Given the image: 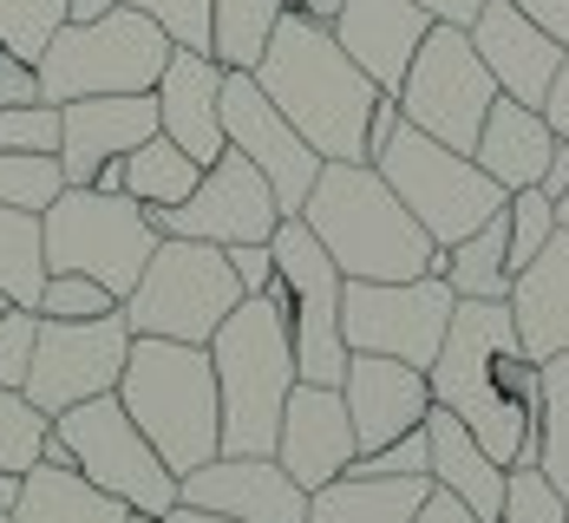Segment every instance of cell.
Here are the masks:
<instances>
[{"label":"cell","mask_w":569,"mask_h":523,"mask_svg":"<svg viewBox=\"0 0 569 523\" xmlns=\"http://www.w3.org/2000/svg\"><path fill=\"white\" fill-rule=\"evenodd\" d=\"M197 177H203V164L183 158L171 138L158 131V138H144V144L124 158V197L144 203V210H171V203H183V197L197 190Z\"/></svg>","instance_id":"f546056e"},{"label":"cell","mask_w":569,"mask_h":523,"mask_svg":"<svg viewBox=\"0 0 569 523\" xmlns=\"http://www.w3.org/2000/svg\"><path fill=\"white\" fill-rule=\"evenodd\" d=\"M412 523H478V511H471V504H458L452 491H439V484H432V491H426V504L412 511Z\"/></svg>","instance_id":"c3c4849f"},{"label":"cell","mask_w":569,"mask_h":523,"mask_svg":"<svg viewBox=\"0 0 569 523\" xmlns=\"http://www.w3.org/2000/svg\"><path fill=\"white\" fill-rule=\"evenodd\" d=\"M505 308H511L517 348L530 353L537 366L569 353V230H557L543 242V255L511 275Z\"/></svg>","instance_id":"603a6c76"},{"label":"cell","mask_w":569,"mask_h":523,"mask_svg":"<svg viewBox=\"0 0 569 523\" xmlns=\"http://www.w3.org/2000/svg\"><path fill=\"white\" fill-rule=\"evenodd\" d=\"M393 99H399V118H406L412 131H426V138H439L446 151H465V158H471V144H478V131H485V112H491L498 86H491L478 47H471V33L432 20Z\"/></svg>","instance_id":"30bf717a"},{"label":"cell","mask_w":569,"mask_h":523,"mask_svg":"<svg viewBox=\"0 0 569 523\" xmlns=\"http://www.w3.org/2000/svg\"><path fill=\"white\" fill-rule=\"evenodd\" d=\"M458 294L439 275H412V282H347L341 289V341L347 353H387L406 366H432L446 348Z\"/></svg>","instance_id":"7c38bea8"},{"label":"cell","mask_w":569,"mask_h":523,"mask_svg":"<svg viewBox=\"0 0 569 523\" xmlns=\"http://www.w3.org/2000/svg\"><path fill=\"white\" fill-rule=\"evenodd\" d=\"M47 289V249H40V217L0 203V294L13 308H33Z\"/></svg>","instance_id":"4dcf8cb0"},{"label":"cell","mask_w":569,"mask_h":523,"mask_svg":"<svg viewBox=\"0 0 569 523\" xmlns=\"http://www.w3.org/2000/svg\"><path fill=\"white\" fill-rule=\"evenodd\" d=\"M118 0H66V20H99V13H112Z\"/></svg>","instance_id":"816d5d0a"},{"label":"cell","mask_w":569,"mask_h":523,"mask_svg":"<svg viewBox=\"0 0 569 523\" xmlns=\"http://www.w3.org/2000/svg\"><path fill=\"white\" fill-rule=\"evenodd\" d=\"M118 7L164 27V40L183 47V53H210V0H118Z\"/></svg>","instance_id":"74e56055"},{"label":"cell","mask_w":569,"mask_h":523,"mask_svg":"<svg viewBox=\"0 0 569 523\" xmlns=\"http://www.w3.org/2000/svg\"><path fill=\"white\" fill-rule=\"evenodd\" d=\"M171 53L177 47L164 40V27H151L131 7H112L99 20H66L33 72H40V99L47 105H72V99L151 92L164 79Z\"/></svg>","instance_id":"5b68a950"},{"label":"cell","mask_w":569,"mask_h":523,"mask_svg":"<svg viewBox=\"0 0 569 523\" xmlns=\"http://www.w3.org/2000/svg\"><path fill=\"white\" fill-rule=\"evenodd\" d=\"M59 190H66L59 158H40V151H0V203H7V210L40 217Z\"/></svg>","instance_id":"836d02e7"},{"label":"cell","mask_w":569,"mask_h":523,"mask_svg":"<svg viewBox=\"0 0 569 523\" xmlns=\"http://www.w3.org/2000/svg\"><path fill=\"white\" fill-rule=\"evenodd\" d=\"M301 223L335 255L347 282H412L426 275V255H432L426 230L412 223V210L387 190L373 164H321L301 203Z\"/></svg>","instance_id":"3957f363"},{"label":"cell","mask_w":569,"mask_h":523,"mask_svg":"<svg viewBox=\"0 0 569 523\" xmlns=\"http://www.w3.org/2000/svg\"><path fill=\"white\" fill-rule=\"evenodd\" d=\"M426 7H412V0H347L341 13L328 20V33H335V47H341L380 92H399V79H406V66L419 53V40H426Z\"/></svg>","instance_id":"7402d4cb"},{"label":"cell","mask_w":569,"mask_h":523,"mask_svg":"<svg viewBox=\"0 0 569 523\" xmlns=\"http://www.w3.org/2000/svg\"><path fill=\"white\" fill-rule=\"evenodd\" d=\"M7 308H13V301H7V294H0V314H7Z\"/></svg>","instance_id":"6f0895ef"},{"label":"cell","mask_w":569,"mask_h":523,"mask_svg":"<svg viewBox=\"0 0 569 523\" xmlns=\"http://www.w3.org/2000/svg\"><path fill=\"white\" fill-rule=\"evenodd\" d=\"M511 7L530 20V27H543V33L569 53V0H511Z\"/></svg>","instance_id":"f6af8a7d"},{"label":"cell","mask_w":569,"mask_h":523,"mask_svg":"<svg viewBox=\"0 0 569 523\" xmlns=\"http://www.w3.org/2000/svg\"><path fill=\"white\" fill-rule=\"evenodd\" d=\"M537 471L569 504V353L543 360V400H537Z\"/></svg>","instance_id":"1f68e13d"},{"label":"cell","mask_w":569,"mask_h":523,"mask_svg":"<svg viewBox=\"0 0 569 523\" xmlns=\"http://www.w3.org/2000/svg\"><path fill=\"white\" fill-rule=\"evenodd\" d=\"M537 112H543V124L569 144V53H563V66H557V79H550V92H543V105H537Z\"/></svg>","instance_id":"7dc6e473"},{"label":"cell","mask_w":569,"mask_h":523,"mask_svg":"<svg viewBox=\"0 0 569 523\" xmlns=\"http://www.w3.org/2000/svg\"><path fill=\"white\" fill-rule=\"evenodd\" d=\"M505 223H511V275H517V269H530V262L543 255V242L557 235V203H550L543 190H511Z\"/></svg>","instance_id":"d590c367"},{"label":"cell","mask_w":569,"mask_h":523,"mask_svg":"<svg viewBox=\"0 0 569 523\" xmlns=\"http://www.w3.org/2000/svg\"><path fill=\"white\" fill-rule=\"evenodd\" d=\"M0 523H13V517H7V511H0Z\"/></svg>","instance_id":"680465c9"},{"label":"cell","mask_w":569,"mask_h":523,"mask_svg":"<svg viewBox=\"0 0 569 523\" xmlns=\"http://www.w3.org/2000/svg\"><path fill=\"white\" fill-rule=\"evenodd\" d=\"M47 432H53L47 412L33 406L20 386H0V471L7 477H27L47 459Z\"/></svg>","instance_id":"d6a6232c"},{"label":"cell","mask_w":569,"mask_h":523,"mask_svg":"<svg viewBox=\"0 0 569 523\" xmlns=\"http://www.w3.org/2000/svg\"><path fill=\"white\" fill-rule=\"evenodd\" d=\"M557 151V131L543 124V112L517 105V99H491L485 112V131L471 144V164L491 177L498 190H537V177Z\"/></svg>","instance_id":"cb8c5ba5"},{"label":"cell","mask_w":569,"mask_h":523,"mask_svg":"<svg viewBox=\"0 0 569 523\" xmlns=\"http://www.w3.org/2000/svg\"><path fill=\"white\" fill-rule=\"evenodd\" d=\"M373 171L387 177V190L412 210V223L426 230V242H446V249L465 242L478 223H491L511 203V190H498L465 151H446L439 138H426L412 124H399L393 138H387V151L373 158Z\"/></svg>","instance_id":"ba28073f"},{"label":"cell","mask_w":569,"mask_h":523,"mask_svg":"<svg viewBox=\"0 0 569 523\" xmlns=\"http://www.w3.org/2000/svg\"><path fill=\"white\" fill-rule=\"evenodd\" d=\"M53 439L72 452V471H79L86 484H99L106 497L131 504V511H144V517L177 511V477L164 471V459L151 452V439L131 425V412L118 406V393L59 412Z\"/></svg>","instance_id":"8fae6325"},{"label":"cell","mask_w":569,"mask_h":523,"mask_svg":"<svg viewBox=\"0 0 569 523\" xmlns=\"http://www.w3.org/2000/svg\"><path fill=\"white\" fill-rule=\"evenodd\" d=\"M59 27H66V0H0V47L27 66H40Z\"/></svg>","instance_id":"e575fe53"},{"label":"cell","mask_w":569,"mask_h":523,"mask_svg":"<svg viewBox=\"0 0 569 523\" xmlns=\"http://www.w3.org/2000/svg\"><path fill=\"white\" fill-rule=\"evenodd\" d=\"M164 235L151 230V210L118 197V190H59L40 210V249H47V275H92L118 301L138 289L151 249Z\"/></svg>","instance_id":"8992f818"},{"label":"cell","mask_w":569,"mask_h":523,"mask_svg":"<svg viewBox=\"0 0 569 523\" xmlns=\"http://www.w3.org/2000/svg\"><path fill=\"white\" fill-rule=\"evenodd\" d=\"M210 366L223 400V459H269L288 393L301 386L276 289L236 301V314L210 334Z\"/></svg>","instance_id":"277c9868"},{"label":"cell","mask_w":569,"mask_h":523,"mask_svg":"<svg viewBox=\"0 0 569 523\" xmlns=\"http://www.w3.org/2000/svg\"><path fill=\"white\" fill-rule=\"evenodd\" d=\"M151 99H158V131L171 138L183 158H197V164L210 171L229 151V138H223V66L210 53H183V47H177L171 66H164V79L151 86Z\"/></svg>","instance_id":"44dd1931"},{"label":"cell","mask_w":569,"mask_h":523,"mask_svg":"<svg viewBox=\"0 0 569 523\" xmlns=\"http://www.w3.org/2000/svg\"><path fill=\"white\" fill-rule=\"evenodd\" d=\"M557 230H569V197L557 203Z\"/></svg>","instance_id":"9f6ffc18"},{"label":"cell","mask_w":569,"mask_h":523,"mask_svg":"<svg viewBox=\"0 0 569 523\" xmlns=\"http://www.w3.org/2000/svg\"><path fill=\"white\" fill-rule=\"evenodd\" d=\"M347 0H301V7H295V13H308V20H321V27H328V20H335V13H341Z\"/></svg>","instance_id":"f5cc1de1"},{"label":"cell","mask_w":569,"mask_h":523,"mask_svg":"<svg viewBox=\"0 0 569 523\" xmlns=\"http://www.w3.org/2000/svg\"><path fill=\"white\" fill-rule=\"evenodd\" d=\"M446 282H452L458 301H505L511 294V223H505V210L491 223H478L465 242H452Z\"/></svg>","instance_id":"f1b7e54d"},{"label":"cell","mask_w":569,"mask_h":523,"mask_svg":"<svg viewBox=\"0 0 569 523\" xmlns=\"http://www.w3.org/2000/svg\"><path fill=\"white\" fill-rule=\"evenodd\" d=\"M412 7H426V20H439V27H471L485 0H412Z\"/></svg>","instance_id":"681fc988"},{"label":"cell","mask_w":569,"mask_h":523,"mask_svg":"<svg viewBox=\"0 0 569 523\" xmlns=\"http://www.w3.org/2000/svg\"><path fill=\"white\" fill-rule=\"evenodd\" d=\"M288 0H210V59L223 72H256Z\"/></svg>","instance_id":"83f0119b"},{"label":"cell","mask_w":569,"mask_h":523,"mask_svg":"<svg viewBox=\"0 0 569 523\" xmlns=\"http://www.w3.org/2000/svg\"><path fill=\"white\" fill-rule=\"evenodd\" d=\"M7 105H40V72L0 47V112H7Z\"/></svg>","instance_id":"ee69618b"},{"label":"cell","mask_w":569,"mask_h":523,"mask_svg":"<svg viewBox=\"0 0 569 523\" xmlns=\"http://www.w3.org/2000/svg\"><path fill=\"white\" fill-rule=\"evenodd\" d=\"M269 459L301 491H321V484L347 477V465L360 459V439H353L341 386H295L288 406H282V432H276V452Z\"/></svg>","instance_id":"ac0fdd59"},{"label":"cell","mask_w":569,"mask_h":523,"mask_svg":"<svg viewBox=\"0 0 569 523\" xmlns=\"http://www.w3.org/2000/svg\"><path fill=\"white\" fill-rule=\"evenodd\" d=\"M177 504L210 511L229 523H308V491L276 459H210L177 477Z\"/></svg>","instance_id":"2e32d148"},{"label":"cell","mask_w":569,"mask_h":523,"mask_svg":"<svg viewBox=\"0 0 569 523\" xmlns=\"http://www.w3.org/2000/svg\"><path fill=\"white\" fill-rule=\"evenodd\" d=\"M33 341H40V314L33 308H7L0 314V386H27Z\"/></svg>","instance_id":"b9f144b4"},{"label":"cell","mask_w":569,"mask_h":523,"mask_svg":"<svg viewBox=\"0 0 569 523\" xmlns=\"http://www.w3.org/2000/svg\"><path fill=\"white\" fill-rule=\"evenodd\" d=\"M13 523H131V504L106 497L99 484H86L79 471L59 465H33L20 477V497H13Z\"/></svg>","instance_id":"484cf974"},{"label":"cell","mask_w":569,"mask_h":523,"mask_svg":"<svg viewBox=\"0 0 569 523\" xmlns=\"http://www.w3.org/2000/svg\"><path fill=\"white\" fill-rule=\"evenodd\" d=\"M432 477H335L308 491V523H412Z\"/></svg>","instance_id":"4316f807"},{"label":"cell","mask_w":569,"mask_h":523,"mask_svg":"<svg viewBox=\"0 0 569 523\" xmlns=\"http://www.w3.org/2000/svg\"><path fill=\"white\" fill-rule=\"evenodd\" d=\"M465 33H471V47L485 59L498 99H517V105L537 112L543 92H550V79H557V66H563V47H557L543 27H530L511 0H485Z\"/></svg>","instance_id":"ffe728a7"},{"label":"cell","mask_w":569,"mask_h":523,"mask_svg":"<svg viewBox=\"0 0 569 523\" xmlns=\"http://www.w3.org/2000/svg\"><path fill=\"white\" fill-rule=\"evenodd\" d=\"M399 124H406V118H399V99L393 92H380V99H373V118H367V164L387 151V138H393Z\"/></svg>","instance_id":"bcb514c9"},{"label":"cell","mask_w":569,"mask_h":523,"mask_svg":"<svg viewBox=\"0 0 569 523\" xmlns=\"http://www.w3.org/2000/svg\"><path fill=\"white\" fill-rule=\"evenodd\" d=\"M282 223L276 210V190L269 177L256 171L242 151H223L210 171L197 177V190L171 203V210H151V230L158 235H183V242H269Z\"/></svg>","instance_id":"5bb4252c"},{"label":"cell","mask_w":569,"mask_h":523,"mask_svg":"<svg viewBox=\"0 0 569 523\" xmlns=\"http://www.w3.org/2000/svg\"><path fill=\"white\" fill-rule=\"evenodd\" d=\"M347 477H432V439H426V425L393 439V445H380V452H360L347 465Z\"/></svg>","instance_id":"ab89813d"},{"label":"cell","mask_w":569,"mask_h":523,"mask_svg":"<svg viewBox=\"0 0 569 523\" xmlns=\"http://www.w3.org/2000/svg\"><path fill=\"white\" fill-rule=\"evenodd\" d=\"M288 7H301V0H288Z\"/></svg>","instance_id":"91938a15"},{"label":"cell","mask_w":569,"mask_h":523,"mask_svg":"<svg viewBox=\"0 0 569 523\" xmlns=\"http://www.w3.org/2000/svg\"><path fill=\"white\" fill-rule=\"evenodd\" d=\"M426 439H432V484L439 491H452L458 504H471L478 523H498L505 517V477L511 471L491 465L485 452H478V439L458 425L452 412H426Z\"/></svg>","instance_id":"d4e9b609"},{"label":"cell","mask_w":569,"mask_h":523,"mask_svg":"<svg viewBox=\"0 0 569 523\" xmlns=\"http://www.w3.org/2000/svg\"><path fill=\"white\" fill-rule=\"evenodd\" d=\"M269 255H276V301H282L301 386H341V373H347V341H341L347 275L335 269V255L315 242V230L301 217H282L276 223Z\"/></svg>","instance_id":"9c48e42d"},{"label":"cell","mask_w":569,"mask_h":523,"mask_svg":"<svg viewBox=\"0 0 569 523\" xmlns=\"http://www.w3.org/2000/svg\"><path fill=\"white\" fill-rule=\"evenodd\" d=\"M158 523H229V517H210V511H190V504H177V511H164Z\"/></svg>","instance_id":"db71d44e"},{"label":"cell","mask_w":569,"mask_h":523,"mask_svg":"<svg viewBox=\"0 0 569 523\" xmlns=\"http://www.w3.org/2000/svg\"><path fill=\"white\" fill-rule=\"evenodd\" d=\"M0 151H40L59 158V105H7L0 112Z\"/></svg>","instance_id":"60d3db41"},{"label":"cell","mask_w":569,"mask_h":523,"mask_svg":"<svg viewBox=\"0 0 569 523\" xmlns=\"http://www.w3.org/2000/svg\"><path fill=\"white\" fill-rule=\"evenodd\" d=\"M223 262H229V275H236L242 294L276 289V255H269V242H223Z\"/></svg>","instance_id":"7bdbcfd3"},{"label":"cell","mask_w":569,"mask_h":523,"mask_svg":"<svg viewBox=\"0 0 569 523\" xmlns=\"http://www.w3.org/2000/svg\"><path fill=\"white\" fill-rule=\"evenodd\" d=\"M341 400H347V419H353L360 452H380V445H393L406 432H419L426 412H432L426 373L406 366V360H387V353H347Z\"/></svg>","instance_id":"d6986e66"},{"label":"cell","mask_w":569,"mask_h":523,"mask_svg":"<svg viewBox=\"0 0 569 523\" xmlns=\"http://www.w3.org/2000/svg\"><path fill=\"white\" fill-rule=\"evenodd\" d=\"M262 99L321 151V164H367V118L380 86L335 47V33L288 7L282 27L269 33V53L249 72Z\"/></svg>","instance_id":"6da1fadb"},{"label":"cell","mask_w":569,"mask_h":523,"mask_svg":"<svg viewBox=\"0 0 569 523\" xmlns=\"http://www.w3.org/2000/svg\"><path fill=\"white\" fill-rule=\"evenodd\" d=\"M13 497H20V477H7V471H0V511H13Z\"/></svg>","instance_id":"11a10c76"},{"label":"cell","mask_w":569,"mask_h":523,"mask_svg":"<svg viewBox=\"0 0 569 523\" xmlns=\"http://www.w3.org/2000/svg\"><path fill=\"white\" fill-rule=\"evenodd\" d=\"M33 314L40 321H99V314H118V294L99 289L92 275H47Z\"/></svg>","instance_id":"8d00e7d4"},{"label":"cell","mask_w":569,"mask_h":523,"mask_svg":"<svg viewBox=\"0 0 569 523\" xmlns=\"http://www.w3.org/2000/svg\"><path fill=\"white\" fill-rule=\"evenodd\" d=\"M236 301L249 294L236 289L223 249L217 242H183L164 235L138 275V289L118 301L124 328L131 334H151V341H183V348H210V334L236 314Z\"/></svg>","instance_id":"52a82bcc"},{"label":"cell","mask_w":569,"mask_h":523,"mask_svg":"<svg viewBox=\"0 0 569 523\" xmlns=\"http://www.w3.org/2000/svg\"><path fill=\"white\" fill-rule=\"evenodd\" d=\"M131 360V328L124 314H99V321H40L33 341V366H27V400L59 419V412L86 406L118 393V373Z\"/></svg>","instance_id":"4fadbf2b"},{"label":"cell","mask_w":569,"mask_h":523,"mask_svg":"<svg viewBox=\"0 0 569 523\" xmlns=\"http://www.w3.org/2000/svg\"><path fill=\"white\" fill-rule=\"evenodd\" d=\"M537 190H543L550 203H563V197H569V144H563V138H557V151H550L543 177H537Z\"/></svg>","instance_id":"f907efd6"},{"label":"cell","mask_w":569,"mask_h":523,"mask_svg":"<svg viewBox=\"0 0 569 523\" xmlns=\"http://www.w3.org/2000/svg\"><path fill=\"white\" fill-rule=\"evenodd\" d=\"M223 138H229V151H242L256 171L269 177L276 210L301 217V203H308V190L321 177V151L262 99V86L249 72H223Z\"/></svg>","instance_id":"9a60e30c"},{"label":"cell","mask_w":569,"mask_h":523,"mask_svg":"<svg viewBox=\"0 0 569 523\" xmlns=\"http://www.w3.org/2000/svg\"><path fill=\"white\" fill-rule=\"evenodd\" d=\"M144 138H158V99L151 92H112V99L59 105V177H66V190H86L99 177V164L131 158Z\"/></svg>","instance_id":"e0dca14e"},{"label":"cell","mask_w":569,"mask_h":523,"mask_svg":"<svg viewBox=\"0 0 569 523\" xmlns=\"http://www.w3.org/2000/svg\"><path fill=\"white\" fill-rule=\"evenodd\" d=\"M118 406L151 439L171 477H190L223 452V400H217V366L210 348L183 341H151L131 334V360L118 373Z\"/></svg>","instance_id":"7a4b0ae2"},{"label":"cell","mask_w":569,"mask_h":523,"mask_svg":"<svg viewBox=\"0 0 569 523\" xmlns=\"http://www.w3.org/2000/svg\"><path fill=\"white\" fill-rule=\"evenodd\" d=\"M498 523H569V504L537 465H517L505 477V517Z\"/></svg>","instance_id":"f35d334b"}]
</instances>
